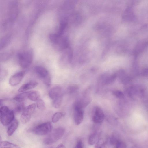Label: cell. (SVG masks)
<instances>
[{
	"mask_svg": "<svg viewBox=\"0 0 148 148\" xmlns=\"http://www.w3.org/2000/svg\"><path fill=\"white\" fill-rule=\"evenodd\" d=\"M15 112L6 106H1L0 108V121L4 126L10 125L14 119Z\"/></svg>",
	"mask_w": 148,
	"mask_h": 148,
	"instance_id": "1",
	"label": "cell"
},
{
	"mask_svg": "<svg viewBox=\"0 0 148 148\" xmlns=\"http://www.w3.org/2000/svg\"><path fill=\"white\" fill-rule=\"evenodd\" d=\"M65 129L62 127H57L52 130L44 139L43 142L46 145H50L59 140L64 135Z\"/></svg>",
	"mask_w": 148,
	"mask_h": 148,
	"instance_id": "2",
	"label": "cell"
},
{
	"mask_svg": "<svg viewBox=\"0 0 148 148\" xmlns=\"http://www.w3.org/2000/svg\"><path fill=\"white\" fill-rule=\"evenodd\" d=\"M18 59L20 66L23 68H26L32 63L33 60L32 54L29 51L21 52L18 54Z\"/></svg>",
	"mask_w": 148,
	"mask_h": 148,
	"instance_id": "3",
	"label": "cell"
},
{
	"mask_svg": "<svg viewBox=\"0 0 148 148\" xmlns=\"http://www.w3.org/2000/svg\"><path fill=\"white\" fill-rule=\"evenodd\" d=\"M35 72L38 76L43 80L44 84L47 87L51 84V78L48 71L45 67L41 66L35 67Z\"/></svg>",
	"mask_w": 148,
	"mask_h": 148,
	"instance_id": "4",
	"label": "cell"
},
{
	"mask_svg": "<svg viewBox=\"0 0 148 148\" xmlns=\"http://www.w3.org/2000/svg\"><path fill=\"white\" fill-rule=\"evenodd\" d=\"M53 126L50 122H45L36 126L32 130L33 132L38 135H43L50 133L52 130Z\"/></svg>",
	"mask_w": 148,
	"mask_h": 148,
	"instance_id": "5",
	"label": "cell"
},
{
	"mask_svg": "<svg viewBox=\"0 0 148 148\" xmlns=\"http://www.w3.org/2000/svg\"><path fill=\"white\" fill-rule=\"evenodd\" d=\"M36 107V105L35 103L32 104L25 107L21 116V121L22 123L25 124L29 121Z\"/></svg>",
	"mask_w": 148,
	"mask_h": 148,
	"instance_id": "6",
	"label": "cell"
},
{
	"mask_svg": "<svg viewBox=\"0 0 148 148\" xmlns=\"http://www.w3.org/2000/svg\"><path fill=\"white\" fill-rule=\"evenodd\" d=\"M50 39L54 45L61 48H64L66 46V41L62 38L61 35L57 34H51L49 36Z\"/></svg>",
	"mask_w": 148,
	"mask_h": 148,
	"instance_id": "7",
	"label": "cell"
},
{
	"mask_svg": "<svg viewBox=\"0 0 148 148\" xmlns=\"http://www.w3.org/2000/svg\"><path fill=\"white\" fill-rule=\"evenodd\" d=\"M93 113L92 119L93 122L97 124L102 123L105 117L102 109L99 106H95L93 110Z\"/></svg>",
	"mask_w": 148,
	"mask_h": 148,
	"instance_id": "8",
	"label": "cell"
},
{
	"mask_svg": "<svg viewBox=\"0 0 148 148\" xmlns=\"http://www.w3.org/2000/svg\"><path fill=\"white\" fill-rule=\"evenodd\" d=\"M25 74L24 71L17 72L11 76L9 80V84L12 86H15L21 81Z\"/></svg>",
	"mask_w": 148,
	"mask_h": 148,
	"instance_id": "9",
	"label": "cell"
},
{
	"mask_svg": "<svg viewBox=\"0 0 148 148\" xmlns=\"http://www.w3.org/2000/svg\"><path fill=\"white\" fill-rule=\"evenodd\" d=\"M92 99L89 96H84L81 99L76 101L74 104V108L83 109L91 102Z\"/></svg>",
	"mask_w": 148,
	"mask_h": 148,
	"instance_id": "10",
	"label": "cell"
},
{
	"mask_svg": "<svg viewBox=\"0 0 148 148\" xmlns=\"http://www.w3.org/2000/svg\"><path fill=\"white\" fill-rule=\"evenodd\" d=\"M117 76V75L116 73L103 74L100 77V82L103 85L111 84L115 81Z\"/></svg>",
	"mask_w": 148,
	"mask_h": 148,
	"instance_id": "11",
	"label": "cell"
},
{
	"mask_svg": "<svg viewBox=\"0 0 148 148\" xmlns=\"http://www.w3.org/2000/svg\"><path fill=\"white\" fill-rule=\"evenodd\" d=\"M74 120L75 124L79 125L82 122L84 118L83 109H74Z\"/></svg>",
	"mask_w": 148,
	"mask_h": 148,
	"instance_id": "12",
	"label": "cell"
},
{
	"mask_svg": "<svg viewBox=\"0 0 148 148\" xmlns=\"http://www.w3.org/2000/svg\"><path fill=\"white\" fill-rule=\"evenodd\" d=\"M49 95L50 98L52 100L63 95L62 88L59 86H56L52 88L49 90Z\"/></svg>",
	"mask_w": 148,
	"mask_h": 148,
	"instance_id": "13",
	"label": "cell"
},
{
	"mask_svg": "<svg viewBox=\"0 0 148 148\" xmlns=\"http://www.w3.org/2000/svg\"><path fill=\"white\" fill-rule=\"evenodd\" d=\"M9 12L10 20H14L17 16L18 12V5L16 2H13L11 3Z\"/></svg>",
	"mask_w": 148,
	"mask_h": 148,
	"instance_id": "14",
	"label": "cell"
},
{
	"mask_svg": "<svg viewBox=\"0 0 148 148\" xmlns=\"http://www.w3.org/2000/svg\"><path fill=\"white\" fill-rule=\"evenodd\" d=\"M38 84V83L34 81H30L22 85L18 89L19 92H23L34 88Z\"/></svg>",
	"mask_w": 148,
	"mask_h": 148,
	"instance_id": "15",
	"label": "cell"
},
{
	"mask_svg": "<svg viewBox=\"0 0 148 148\" xmlns=\"http://www.w3.org/2000/svg\"><path fill=\"white\" fill-rule=\"evenodd\" d=\"M10 125L7 129V134L9 136H11L13 134L18 127V121L15 119Z\"/></svg>",
	"mask_w": 148,
	"mask_h": 148,
	"instance_id": "16",
	"label": "cell"
},
{
	"mask_svg": "<svg viewBox=\"0 0 148 148\" xmlns=\"http://www.w3.org/2000/svg\"><path fill=\"white\" fill-rule=\"evenodd\" d=\"M29 91L24 92L16 96L14 99L17 102L22 103L28 98Z\"/></svg>",
	"mask_w": 148,
	"mask_h": 148,
	"instance_id": "17",
	"label": "cell"
},
{
	"mask_svg": "<svg viewBox=\"0 0 148 148\" xmlns=\"http://www.w3.org/2000/svg\"><path fill=\"white\" fill-rule=\"evenodd\" d=\"M40 94L36 91H29L28 98L33 101H37L40 99Z\"/></svg>",
	"mask_w": 148,
	"mask_h": 148,
	"instance_id": "18",
	"label": "cell"
},
{
	"mask_svg": "<svg viewBox=\"0 0 148 148\" xmlns=\"http://www.w3.org/2000/svg\"><path fill=\"white\" fill-rule=\"evenodd\" d=\"M0 148H20L18 145L7 141H1Z\"/></svg>",
	"mask_w": 148,
	"mask_h": 148,
	"instance_id": "19",
	"label": "cell"
},
{
	"mask_svg": "<svg viewBox=\"0 0 148 148\" xmlns=\"http://www.w3.org/2000/svg\"><path fill=\"white\" fill-rule=\"evenodd\" d=\"M99 137L98 134L96 133L91 134L88 138V144L91 145L95 144L99 140Z\"/></svg>",
	"mask_w": 148,
	"mask_h": 148,
	"instance_id": "20",
	"label": "cell"
},
{
	"mask_svg": "<svg viewBox=\"0 0 148 148\" xmlns=\"http://www.w3.org/2000/svg\"><path fill=\"white\" fill-rule=\"evenodd\" d=\"M66 114L64 112H58L55 113L52 118V121L53 123L57 122L62 117L65 115Z\"/></svg>",
	"mask_w": 148,
	"mask_h": 148,
	"instance_id": "21",
	"label": "cell"
},
{
	"mask_svg": "<svg viewBox=\"0 0 148 148\" xmlns=\"http://www.w3.org/2000/svg\"><path fill=\"white\" fill-rule=\"evenodd\" d=\"M63 99V95H61L52 100V104L56 108H58L61 106Z\"/></svg>",
	"mask_w": 148,
	"mask_h": 148,
	"instance_id": "22",
	"label": "cell"
},
{
	"mask_svg": "<svg viewBox=\"0 0 148 148\" xmlns=\"http://www.w3.org/2000/svg\"><path fill=\"white\" fill-rule=\"evenodd\" d=\"M78 85L73 84L69 86L67 88V92L68 93L72 94L76 92L79 89Z\"/></svg>",
	"mask_w": 148,
	"mask_h": 148,
	"instance_id": "23",
	"label": "cell"
},
{
	"mask_svg": "<svg viewBox=\"0 0 148 148\" xmlns=\"http://www.w3.org/2000/svg\"><path fill=\"white\" fill-rule=\"evenodd\" d=\"M105 145L106 143L104 139L100 138L95 144V148H105Z\"/></svg>",
	"mask_w": 148,
	"mask_h": 148,
	"instance_id": "24",
	"label": "cell"
},
{
	"mask_svg": "<svg viewBox=\"0 0 148 148\" xmlns=\"http://www.w3.org/2000/svg\"><path fill=\"white\" fill-rule=\"evenodd\" d=\"M36 106L37 108L40 110H44L45 108L44 101L40 99L36 101Z\"/></svg>",
	"mask_w": 148,
	"mask_h": 148,
	"instance_id": "25",
	"label": "cell"
},
{
	"mask_svg": "<svg viewBox=\"0 0 148 148\" xmlns=\"http://www.w3.org/2000/svg\"><path fill=\"white\" fill-rule=\"evenodd\" d=\"M25 108L24 104L21 103L16 106L15 108V112L17 113L23 112Z\"/></svg>",
	"mask_w": 148,
	"mask_h": 148,
	"instance_id": "26",
	"label": "cell"
},
{
	"mask_svg": "<svg viewBox=\"0 0 148 148\" xmlns=\"http://www.w3.org/2000/svg\"><path fill=\"white\" fill-rule=\"evenodd\" d=\"M113 94L116 97L119 98H122L124 95L123 92L119 90H114L112 91Z\"/></svg>",
	"mask_w": 148,
	"mask_h": 148,
	"instance_id": "27",
	"label": "cell"
},
{
	"mask_svg": "<svg viewBox=\"0 0 148 148\" xmlns=\"http://www.w3.org/2000/svg\"><path fill=\"white\" fill-rule=\"evenodd\" d=\"M110 144L113 145L116 144L119 140L116 135H113L110 137Z\"/></svg>",
	"mask_w": 148,
	"mask_h": 148,
	"instance_id": "28",
	"label": "cell"
},
{
	"mask_svg": "<svg viewBox=\"0 0 148 148\" xmlns=\"http://www.w3.org/2000/svg\"><path fill=\"white\" fill-rule=\"evenodd\" d=\"M115 145L116 148H126L125 144L122 141H119Z\"/></svg>",
	"mask_w": 148,
	"mask_h": 148,
	"instance_id": "29",
	"label": "cell"
},
{
	"mask_svg": "<svg viewBox=\"0 0 148 148\" xmlns=\"http://www.w3.org/2000/svg\"><path fill=\"white\" fill-rule=\"evenodd\" d=\"M75 148H83V145L82 141L79 140L77 142Z\"/></svg>",
	"mask_w": 148,
	"mask_h": 148,
	"instance_id": "30",
	"label": "cell"
},
{
	"mask_svg": "<svg viewBox=\"0 0 148 148\" xmlns=\"http://www.w3.org/2000/svg\"><path fill=\"white\" fill-rule=\"evenodd\" d=\"M56 148H57L56 147Z\"/></svg>",
	"mask_w": 148,
	"mask_h": 148,
	"instance_id": "31",
	"label": "cell"
}]
</instances>
